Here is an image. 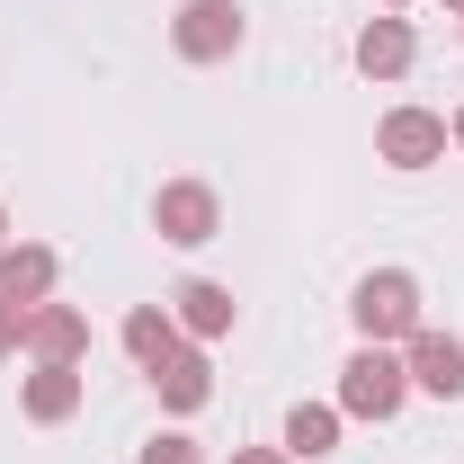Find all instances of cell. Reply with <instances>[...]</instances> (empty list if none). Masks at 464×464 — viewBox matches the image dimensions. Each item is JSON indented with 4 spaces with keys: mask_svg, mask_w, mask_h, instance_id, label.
Segmentation results:
<instances>
[{
    "mask_svg": "<svg viewBox=\"0 0 464 464\" xmlns=\"http://www.w3.org/2000/svg\"><path fill=\"white\" fill-rule=\"evenodd\" d=\"M402 402H411L402 348H366V340H357V357L340 366V420H393Z\"/></svg>",
    "mask_w": 464,
    "mask_h": 464,
    "instance_id": "2",
    "label": "cell"
},
{
    "mask_svg": "<svg viewBox=\"0 0 464 464\" xmlns=\"http://www.w3.org/2000/svg\"><path fill=\"white\" fill-rule=\"evenodd\" d=\"M81 393H90V375H81V366H36V375L18 384V411H27L36 429H63V420L81 411Z\"/></svg>",
    "mask_w": 464,
    "mask_h": 464,
    "instance_id": "11",
    "label": "cell"
},
{
    "mask_svg": "<svg viewBox=\"0 0 464 464\" xmlns=\"http://www.w3.org/2000/svg\"><path fill=\"white\" fill-rule=\"evenodd\" d=\"M54 277H63V259L45 241H0V295H9V304H45Z\"/></svg>",
    "mask_w": 464,
    "mask_h": 464,
    "instance_id": "12",
    "label": "cell"
},
{
    "mask_svg": "<svg viewBox=\"0 0 464 464\" xmlns=\"http://www.w3.org/2000/svg\"><path fill=\"white\" fill-rule=\"evenodd\" d=\"M447 116L438 108H393L375 125V161H393V170H429V161H447Z\"/></svg>",
    "mask_w": 464,
    "mask_h": 464,
    "instance_id": "5",
    "label": "cell"
},
{
    "mask_svg": "<svg viewBox=\"0 0 464 464\" xmlns=\"http://www.w3.org/2000/svg\"><path fill=\"white\" fill-rule=\"evenodd\" d=\"M170 322L206 348V340H224L232 322H241V304H232V286H215V277H188V286L170 295Z\"/></svg>",
    "mask_w": 464,
    "mask_h": 464,
    "instance_id": "10",
    "label": "cell"
},
{
    "mask_svg": "<svg viewBox=\"0 0 464 464\" xmlns=\"http://www.w3.org/2000/svg\"><path fill=\"white\" fill-rule=\"evenodd\" d=\"M152 232H161L170 250H206V241L224 232V197H215L206 179H170V188L152 197Z\"/></svg>",
    "mask_w": 464,
    "mask_h": 464,
    "instance_id": "4",
    "label": "cell"
},
{
    "mask_svg": "<svg viewBox=\"0 0 464 464\" xmlns=\"http://www.w3.org/2000/svg\"><path fill=\"white\" fill-rule=\"evenodd\" d=\"M348 54H357L366 81H402L411 63H420V36H411L402 9H384V18H366V27H357V45H348Z\"/></svg>",
    "mask_w": 464,
    "mask_h": 464,
    "instance_id": "8",
    "label": "cell"
},
{
    "mask_svg": "<svg viewBox=\"0 0 464 464\" xmlns=\"http://www.w3.org/2000/svg\"><path fill=\"white\" fill-rule=\"evenodd\" d=\"M27 313H36V304H9V295H0V357L27 348Z\"/></svg>",
    "mask_w": 464,
    "mask_h": 464,
    "instance_id": "16",
    "label": "cell"
},
{
    "mask_svg": "<svg viewBox=\"0 0 464 464\" xmlns=\"http://www.w3.org/2000/svg\"><path fill=\"white\" fill-rule=\"evenodd\" d=\"M277 447H286V456H331V447H340V402H295Z\"/></svg>",
    "mask_w": 464,
    "mask_h": 464,
    "instance_id": "14",
    "label": "cell"
},
{
    "mask_svg": "<svg viewBox=\"0 0 464 464\" xmlns=\"http://www.w3.org/2000/svg\"><path fill=\"white\" fill-rule=\"evenodd\" d=\"M116 340H125V357H134V366H143V375H152V366H161V357H170V348H188V331H179V322H170V304H134V313H125V331H116Z\"/></svg>",
    "mask_w": 464,
    "mask_h": 464,
    "instance_id": "13",
    "label": "cell"
},
{
    "mask_svg": "<svg viewBox=\"0 0 464 464\" xmlns=\"http://www.w3.org/2000/svg\"><path fill=\"white\" fill-rule=\"evenodd\" d=\"M447 134H456V152H464V108H456V116H447Z\"/></svg>",
    "mask_w": 464,
    "mask_h": 464,
    "instance_id": "18",
    "label": "cell"
},
{
    "mask_svg": "<svg viewBox=\"0 0 464 464\" xmlns=\"http://www.w3.org/2000/svg\"><path fill=\"white\" fill-rule=\"evenodd\" d=\"M152 393H161V411H179V420L206 411V402H215V366H206V348H197V340L170 348V357L152 366Z\"/></svg>",
    "mask_w": 464,
    "mask_h": 464,
    "instance_id": "9",
    "label": "cell"
},
{
    "mask_svg": "<svg viewBox=\"0 0 464 464\" xmlns=\"http://www.w3.org/2000/svg\"><path fill=\"white\" fill-rule=\"evenodd\" d=\"M241 36H250L241 0H179V18H170L179 63H232V54H241Z\"/></svg>",
    "mask_w": 464,
    "mask_h": 464,
    "instance_id": "3",
    "label": "cell"
},
{
    "mask_svg": "<svg viewBox=\"0 0 464 464\" xmlns=\"http://www.w3.org/2000/svg\"><path fill=\"white\" fill-rule=\"evenodd\" d=\"M0 241H9V206H0Z\"/></svg>",
    "mask_w": 464,
    "mask_h": 464,
    "instance_id": "20",
    "label": "cell"
},
{
    "mask_svg": "<svg viewBox=\"0 0 464 464\" xmlns=\"http://www.w3.org/2000/svg\"><path fill=\"white\" fill-rule=\"evenodd\" d=\"M447 9H456V18H464V0H447Z\"/></svg>",
    "mask_w": 464,
    "mask_h": 464,
    "instance_id": "21",
    "label": "cell"
},
{
    "mask_svg": "<svg viewBox=\"0 0 464 464\" xmlns=\"http://www.w3.org/2000/svg\"><path fill=\"white\" fill-rule=\"evenodd\" d=\"M224 464H295V456H286V447H232Z\"/></svg>",
    "mask_w": 464,
    "mask_h": 464,
    "instance_id": "17",
    "label": "cell"
},
{
    "mask_svg": "<svg viewBox=\"0 0 464 464\" xmlns=\"http://www.w3.org/2000/svg\"><path fill=\"white\" fill-rule=\"evenodd\" d=\"M27 357H36V366H81V357H90V313L45 295V304L27 313Z\"/></svg>",
    "mask_w": 464,
    "mask_h": 464,
    "instance_id": "7",
    "label": "cell"
},
{
    "mask_svg": "<svg viewBox=\"0 0 464 464\" xmlns=\"http://www.w3.org/2000/svg\"><path fill=\"white\" fill-rule=\"evenodd\" d=\"M348 322H357V340H366V348H402L411 331H420V277H411V268H375V277H357Z\"/></svg>",
    "mask_w": 464,
    "mask_h": 464,
    "instance_id": "1",
    "label": "cell"
},
{
    "mask_svg": "<svg viewBox=\"0 0 464 464\" xmlns=\"http://www.w3.org/2000/svg\"><path fill=\"white\" fill-rule=\"evenodd\" d=\"M375 9H411V0H375Z\"/></svg>",
    "mask_w": 464,
    "mask_h": 464,
    "instance_id": "19",
    "label": "cell"
},
{
    "mask_svg": "<svg viewBox=\"0 0 464 464\" xmlns=\"http://www.w3.org/2000/svg\"><path fill=\"white\" fill-rule=\"evenodd\" d=\"M143 464H206V447H197L188 429H170V438H152V447H143Z\"/></svg>",
    "mask_w": 464,
    "mask_h": 464,
    "instance_id": "15",
    "label": "cell"
},
{
    "mask_svg": "<svg viewBox=\"0 0 464 464\" xmlns=\"http://www.w3.org/2000/svg\"><path fill=\"white\" fill-rule=\"evenodd\" d=\"M402 366H411V393H438V402H464V340L456 331H411L402 340Z\"/></svg>",
    "mask_w": 464,
    "mask_h": 464,
    "instance_id": "6",
    "label": "cell"
}]
</instances>
